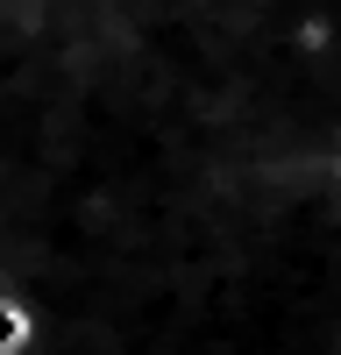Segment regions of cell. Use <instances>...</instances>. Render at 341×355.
Here are the masks:
<instances>
[{"label": "cell", "mask_w": 341, "mask_h": 355, "mask_svg": "<svg viewBox=\"0 0 341 355\" xmlns=\"http://www.w3.org/2000/svg\"><path fill=\"white\" fill-rule=\"evenodd\" d=\"M0 348H21V313L0 306Z\"/></svg>", "instance_id": "1"}]
</instances>
